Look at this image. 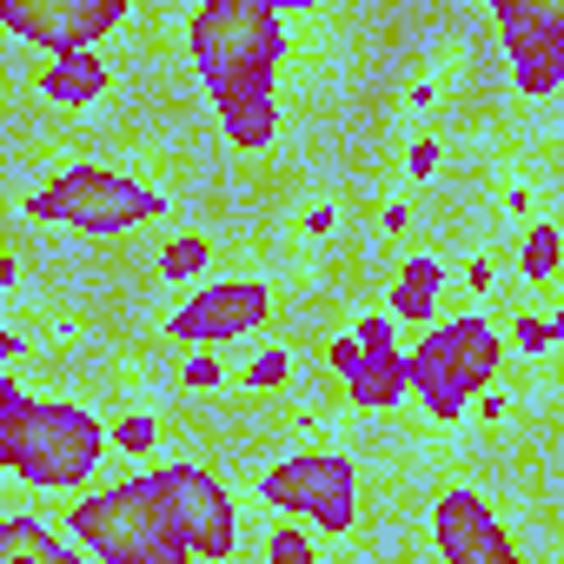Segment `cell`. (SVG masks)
I'll return each instance as SVG.
<instances>
[{"label": "cell", "instance_id": "1", "mask_svg": "<svg viewBox=\"0 0 564 564\" xmlns=\"http://www.w3.org/2000/svg\"><path fill=\"white\" fill-rule=\"evenodd\" d=\"M193 74L219 113L232 153H265L279 140V61H286V14L272 0H199L186 14Z\"/></svg>", "mask_w": 564, "mask_h": 564}, {"label": "cell", "instance_id": "2", "mask_svg": "<svg viewBox=\"0 0 564 564\" xmlns=\"http://www.w3.org/2000/svg\"><path fill=\"white\" fill-rule=\"evenodd\" d=\"M113 458V425L80 399H34L14 372H0V465L41 498H87Z\"/></svg>", "mask_w": 564, "mask_h": 564}, {"label": "cell", "instance_id": "3", "mask_svg": "<svg viewBox=\"0 0 564 564\" xmlns=\"http://www.w3.org/2000/svg\"><path fill=\"white\" fill-rule=\"evenodd\" d=\"M61 531L94 557V564H199L166 491L153 471H127L113 485H94L61 511Z\"/></svg>", "mask_w": 564, "mask_h": 564}, {"label": "cell", "instance_id": "4", "mask_svg": "<svg viewBox=\"0 0 564 564\" xmlns=\"http://www.w3.org/2000/svg\"><path fill=\"white\" fill-rule=\"evenodd\" d=\"M505 333H498V319H485L478 306L471 313H452V319H438L432 333H419L412 346H405V386L425 399V412L438 419V425H458L491 386H498V372H505Z\"/></svg>", "mask_w": 564, "mask_h": 564}, {"label": "cell", "instance_id": "5", "mask_svg": "<svg viewBox=\"0 0 564 564\" xmlns=\"http://www.w3.org/2000/svg\"><path fill=\"white\" fill-rule=\"evenodd\" d=\"M21 213L34 226H61V232H87V239H113V232H133V226H153L166 219V193L120 173V166H61L54 180H41Z\"/></svg>", "mask_w": 564, "mask_h": 564}, {"label": "cell", "instance_id": "6", "mask_svg": "<svg viewBox=\"0 0 564 564\" xmlns=\"http://www.w3.org/2000/svg\"><path fill=\"white\" fill-rule=\"evenodd\" d=\"M252 498L293 524H313L319 538H346L359 524V465L333 445H306L252 478Z\"/></svg>", "mask_w": 564, "mask_h": 564}, {"label": "cell", "instance_id": "7", "mask_svg": "<svg viewBox=\"0 0 564 564\" xmlns=\"http://www.w3.org/2000/svg\"><path fill=\"white\" fill-rule=\"evenodd\" d=\"M147 471H153V485L166 491V505H173V518H180L193 557H199V564H232V557H239V505H232V491H226L206 465H193V458H160V465H147Z\"/></svg>", "mask_w": 564, "mask_h": 564}, {"label": "cell", "instance_id": "8", "mask_svg": "<svg viewBox=\"0 0 564 564\" xmlns=\"http://www.w3.org/2000/svg\"><path fill=\"white\" fill-rule=\"evenodd\" d=\"M127 28V0H0V34L34 54H87L94 41Z\"/></svg>", "mask_w": 564, "mask_h": 564}, {"label": "cell", "instance_id": "9", "mask_svg": "<svg viewBox=\"0 0 564 564\" xmlns=\"http://www.w3.org/2000/svg\"><path fill=\"white\" fill-rule=\"evenodd\" d=\"M272 319V286L265 279H206V286H193L180 306H173V319H166V333L193 352V346H239V339H252L259 326Z\"/></svg>", "mask_w": 564, "mask_h": 564}, {"label": "cell", "instance_id": "10", "mask_svg": "<svg viewBox=\"0 0 564 564\" xmlns=\"http://www.w3.org/2000/svg\"><path fill=\"white\" fill-rule=\"evenodd\" d=\"M491 28L511 54L518 94L544 100V94L564 87V0H498Z\"/></svg>", "mask_w": 564, "mask_h": 564}, {"label": "cell", "instance_id": "11", "mask_svg": "<svg viewBox=\"0 0 564 564\" xmlns=\"http://www.w3.org/2000/svg\"><path fill=\"white\" fill-rule=\"evenodd\" d=\"M432 551L438 564H524L511 524L478 485H445L432 498Z\"/></svg>", "mask_w": 564, "mask_h": 564}, {"label": "cell", "instance_id": "12", "mask_svg": "<svg viewBox=\"0 0 564 564\" xmlns=\"http://www.w3.org/2000/svg\"><path fill=\"white\" fill-rule=\"evenodd\" d=\"M405 346H399V326L392 313H366L359 319V366L346 372V399L359 412H392L405 399Z\"/></svg>", "mask_w": 564, "mask_h": 564}, {"label": "cell", "instance_id": "13", "mask_svg": "<svg viewBox=\"0 0 564 564\" xmlns=\"http://www.w3.org/2000/svg\"><path fill=\"white\" fill-rule=\"evenodd\" d=\"M438 306H445V259L432 246H419V252H405L392 265V326L432 333L438 326Z\"/></svg>", "mask_w": 564, "mask_h": 564}, {"label": "cell", "instance_id": "14", "mask_svg": "<svg viewBox=\"0 0 564 564\" xmlns=\"http://www.w3.org/2000/svg\"><path fill=\"white\" fill-rule=\"evenodd\" d=\"M0 564H94L54 518L41 511H8L0 518Z\"/></svg>", "mask_w": 564, "mask_h": 564}, {"label": "cell", "instance_id": "15", "mask_svg": "<svg viewBox=\"0 0 564 564\" xmlns=\"http://www.w3.org/2000/svg\"><path fill=\"white\" fill-rule=\"evenodd\" d=\"M41 94L54 107H94L107 94V61L94 47L87 54H54V61H41Z\"/></svg>", "mask_w": 564, "mask_h": 564}, {"label": "cell", "instance_id": "16", "mask_svg": "<svg viewBox=\"0 0 564 564\" xmlns=\"http://www.w3.org/2000/svg\"><path fill=\"white\" fill-rule=\"evenodd\" d=\"M557 272H564V226L531 219L524 239H518V279H531V286H551Z\"/></svg>", "mask_w": 564, "mask_h": 564}, {"label": "cell", "instance_id": "17", "mask_svg": "<svg viewBox=\"0 0 564 564\" xmlns=\"http://www.w3.org/2000/svg\"><path fill=\"white\" fill-rule=\"evenodd\" d=\"M206 265H213V232H173L160 246V279H173V286H206Z\"/></svg>", "mask_w": 564, "mask_h": 564}, {"label": "cell", "instance_id": "18", "mask_svg": "<svg viewBox=\"0 0 564 564\" xmlns=\"http://www.w3.org/2000/svg\"><path fill=\"white\" fill-rule=\"evenodd\" d=\"M239 386L252 392V399H279L293 386V352L286 346H252L246 359H239Z\"/></svg>", "mask_w": 564, "mask_h": 564}, {"label": "cell", "instance_id": "19", "mask_svg": "<svg viewBox=\"0 0 564 564\" xmlns=\"http://www.w3.org/2000/svg\"><path fill=\"white\" fill-rule=\"evenodd\" d=\"M113 458H133L140 471L160 465V419L153 412H120L113 419Z\"/></svg>", "mask_w": 564, "mask_h": 564}, {"label": "cell", "instance_id": "20", "mask_svg": "<svg viewBox=\"0 0 564 564\" xmlns=\"http://www.w3.org/2000/svg\"><path fill=\"white\" fill-rule=\"evenodd\" d=\"M265 564H319L313 531H306V524H293V518H279V524L265 531Z\"/></svg>", "mask_w": 564, "mask_h": 564}, {"label": "cell", "instance_id": "21", "mask_svg": "<svg viewBox=\"0 0 564 564\" xmlns=\"http://www.w3.org/2000/svg\"><path fill=\"white\" fill-rule=\"evenodd\" d=\"M173 379H180V392H219L232 372H226V359H219L213 346H193V352L180 359V372H173Z\"/></svg>", "mask_w": 564, "mask_h": 564}, {"label": "cell", "instance_id": "22", "mask_svg": "<svg viewBox=\"0 0 564 564\" xmlns=\"http://www.w3.org/2000/svg\"><path fill=\"white\" fill-rule=\"evenodd\" d=\"M505 346H511V352H524V359H531V352H544V346H557V326H551V313H531V306H524V313H511V326H505Z\"/></svg>", "mask_w": 564, "mask_h": 564}, {"label": "cell", "instance_id": "23", "mask_svg": "<svg viewBox=\"0 0 564 564\" xmlns=\"http://www.w3.org/2000/svg\"><path fill=\"white\" fill-rule=\"evenodd\" d=\"M458 286H465L471 300H485V293L498 286V272H491V259H485V252H471V259H458Z\"/></svg>", "mask_w": 564, "mask_h": 564}, {"label": "cell", "instance_id": "24", "mask_svg": "<svg viewBox=\"0 0 564 564\" xmlns=\"http://www.w3.org/2000/svg\"><path fill=\"white\" fill-rule=\"evenodd\" d=\"M405 173H412V180H432V173H438V140H432V133H419V140H412Z\"/></svg>", "mask_w": 564, "mask_h": 564}, {"label": "cell", "instance_id": "25", "mask_svg": "<svg viewBox=\"0 0 564 564\" xmlns=\"http://www.w3.org/2000/svg\"><path fill=\"white\" fill-rule=\"evenodd\" d=\"M326 366L346 379V372L359 366V333H346V339H326Z\"/></svg>", "mask_w": 564, "mask_h": 564}, {"label": "cell", "instance_id": "26", "mask_svg": "<svg viewBox=\"0 0 564 564\" xmlns=\"http://www.w3.org/2000/svg\"><path fill=\"white\" fill-rule=\"evenodd\" d=\"M379 213H386V232H392V239H405V232H412V199H386Z\"/></svg>", "mask_w": 564, "mask_h": 564}, {"label": "cell", "instance_id": "27", "mask_svg": "<svg viewBox=\"0 0 564 564\" xmlns=\"http://www.w3.org/2000/svg\"><path fill=\"white\" fill-rule=\"evenodd\" d=\"M412 107H419V113H425V107H438V80H432V74H425V80H412Z\"/></svg>", "mask_w": 564, "mask_h": 564}, {"label": "cell", "instance_id": "28", "mask_svg": "<svg viewBox=\"0 0 564 564\" xmlns=\"http://www.w3.org/2000/svg\"><path fill=\"white\" fill-rule=\"evenodd\" d=\"M333 226H339V219H333V206H313V213H306V232H313V239H326Z\"/></svg>", "mask_w": 564, "mask_h": 564}, {"label": "cell", "instance_id": "29", "mask_svg": "<svg viewBox=\"0 0 564 564\" xmlns=\"http://www.w3.org/2000/svg\"><path fill=\"white\" fill-rule=\"evenodd\" d=\"M471 412H478V425H498V419H505V399H498V392H485Z\"/></svg>", "mask_w": 564, "mask_h": 564}, {"label": "cell", "instance_id": "30", "mask_svg": "<svg viewBox=\"0 0 564 564\" xmlns=\"http://www.w3.org/2000/svg\"><path fill=\"white\" fill-rule=\"evenodd\" d=\"M505 206H511L518 219H531V186H511V193H505Z\"/></svg>", "mask_w": 564, "mask_h": 564}, {"label": "cell", "instance_id": "31", "mask_svg": "<svg viewBox=\"0 0 564 564\" xmlns=\"http://www.w3.org/2000/svg\"><path fill=\"white\" fill-rule=\"evenodd\" d=\"M21 352H28V346H21V333H14V326H8V333H0V359H8V366H14V359H21Z\"/></svg>", "mask_w": 564, "mask_h": 564}, {"label": "cell", "instance_id": "32", "mask_svg": "<svg viewBox=\"0 0 564 564\" xmlns=\"http://www.w3.org/2000/svg\"><path fill=\"white\" fill-rule=\"evenodd\" d=\"M551 326H557V339H564V306H551Z\"/></svg>", "mask_w": 564, "mask_h": 564}]
</instances>
